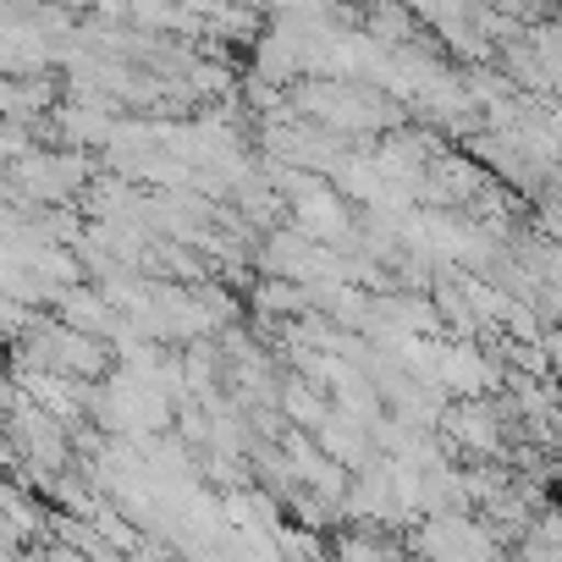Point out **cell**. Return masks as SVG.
Wrapping results in <instances>:
<instances>
[{
  "mask_svg": "<svg viewBox=\"0 0 562 562\" xmlns=\"http://www.w3.org/2000/svg\"><path fill=\"white\" fill-rule=\"evenodd\" d=\"M408 551L419 562H507L502 535L480 513H430L408 535Z\"/></svg>",
  "mask_w": 562,
  "mask_h": 562,
  "instance_id": "1",
  "label": "cell"
},
{
  "mask_svg": "<svg viewBox=\"0 0 562 562\" xmlns=\"http://www.w3.org/2000/svg\"><path fill=\"white\" fill-rule=\"evenodd\" d=\"M507 419H513V414H507L502 403H491V397H452L436 430H441V441H447L452 452L491 463V458L507 452Z\"/></svg>",
  "mask_w": 562,
  "mask_h": 562,
  "instance_id": "2",
  "label": "cell"
},
{
  "mask_svg": "<svg viewBox=\"0 0 562 562\" xmlns=\"http://www.w3.org/2000/svg\"><path fill=\"white\" fill-rule=\"evenodd\" d=\"M430 386L452 403V397H491L502 386V364L474 342V337H452L436 348V375Z\"/></svg>",
  "mask_w": 562,
  "mask_h": 562,
  "instance_id": "3",
  "label": "cell"
},
{
  "mask_svg": "<svg viewBox=\"0 0 562 562\" xmlns=\"http://www.w3.org/2000/svg\"><path fill=\"white\" fill-rule=\"evenodd\" d=\"M485 193V177H480V166L469 160V155H436L430 166H425V204L430 210H458V204H474Z\"/></svg>",
  "mask_w": 562,
  "mask_h": 562,
  "instance_id": "4",
  "label": "cell"
},
{
  "mask_svg": "<svg viewBox=\"0 0 562 562\" xmlns=\"http://www.w3.org/2000/svg\"><path fill=\"white\" fill-rule=\"evenodd\" d=\"M331 562H408V551L397 546L392 529H370V524H348L331 540Z\"/></svg>",
  "mask_w": 562,
  "mask_h": 562,
  "instance_id": "5",
  "label": "cell"
},
{
  "mask_svg": "<svg viewBox=\"0 0 562 562\" xmlns=\"http://www.w3.org/2000/svg\"><path fill=\"white\" fill-rule=\"evenodd\" d=\"M56 321H67V326H78V331H89V337H105V342H111V331H116V304H111L105 293L72 288V293L56 304Z\"/></svg>",
  "mask_w": 562,
  "mask_h": 562,
  "instance_id": "6",
  "label": "cell"
},
{
  "mask_svg": "<svg viewBox=\"0 0 562 562\" xmlns=\"http://www.w3.org/2000/svg\"><path fill=\"white\" fill-rule=\"evenodd\" d=\"M276 408L288 414V425H299V430H310V436H315V430L331 419V408H337V403H331V392H321L315 381H304V375H299V381L281 386V403H276Z\"/></svg>",
  "mask_w": 562,
  "mask_h": 562,
  "instance_id": "7",
  "label": "cell"
},
{
  "mask_svg": "<svg viewBox=\"0 0 562 562\" xmlns=\"http://www.w3.org/2000/svg\"><path fill=\"white\" fill-rule=\"evenodd\" d=\"M364 34L370 40H381L386 50H397V45H414V12L403 7V0H375V7L364 12Z\"/></svg>",
  "mask_w": 562,
  "mask_h": 562,
  "instance_id": "8",
  "label": "cell"
},
{
  "mask_svg": "<svg viewBox=\"0 0 562 562\" xmlns=\"http://www.w3.org/2000/svg\"><path fill=\"white\" fill-rule=\"evenodd\" d=\"M50 105V83L45 78H7V122H29Z\"/></svg>",
  "mask_w": 562,
  "mask_h": 562,
  "instance_id": "9",
  "label": "cell"
},
{
  "mask_svg": "<svg viewBox=\"0 0 562 562\" xmlns=\"http://www.w3.org/2000/svg\"><path fill=\"white\" fill-rule=\"evenodd\" d=\"M535 540H546L551 551H562V502L557 507H540V518H535V529H529Z\"/></svg>",
  "mask_w": 562,
  "mask_h": 562,
  "instance_id": "10",
  "label": "cell"
}]
</instances>
